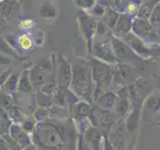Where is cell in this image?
<instances>
[{"instance_id": "22", "label": "cell", "mask_w": 160, "mask_h": 150, "mask_svg": "<svg viewBox=\"0 0 160 150\" xmlns=\"http://www.w3.org/2000/svg\"><path fill=\"white\" fill-rule=\"evenodd\" d=\"M9 63H10L9 57L2 53H0V66H2V65H7Z\"/></svg>"}, {"instance_id": "26", "label": "cell", "mask_w": 160, "mask_h": 150, "mask_svg": "<svg viewBox=\"0 0 160 150\" xmlns=\"http://www.w3.org/2000/svg\"><path fill=\"white\" fill-rule=\"evenodd\" d=\"M2 70H4V69L2 68V66H0V72H1V71H2Z\"/></svg>"}, {"instance_id": "12", "label": "cell", "mask_w": 160, "mask_h": 150, "mask_svg": "<svg viewBox=\"0 0 160 150\" xmlns=\"http://www.w3.org/2000/svg\"><path fill=\"white\" fill-rule=\"evenodd\" d=\"M20 125L26 132H33V130L36 127V120L34 117H24Z\"/></svg>"}, {"instance_id": "2", "label": "cell", "mask_w": 160, "mask_h": 150, "mask_svg": "<svg viewBox=\"0 0 160 150\" xmlns=\"http://www.w3.org/2000/svg\"><path fill=\"white\" fill-rule=\"evenodd\" d=\"M72 70L69 63L65 60L61 55L58 57L57 60V80L59 89H66L71 81L72 77Z\"/></svg>"}, {"instance_id": "5", "label": "cell", "mask_w": 160, "mask_h": 150, "mask_svg": "<svg viewBox=\"0 0 160 150\" xmlns=\"http://www.w3.org/2000/svg\"><path fill=\"white\" fill-rule=\"evenodd\" d=\"M19 74L11 73L9 75L8 79L5 81V83L2 85V91L6 93H14L18 89V83H19Z\"/></svg>"}, {"instance_id": "20", "label": "cell", "mask_w": 160, "mask_h": 150, "mask_svg": "<svg viewBox=\"0 0 160 150\" xmlns=\"http://www.w3.org/2000/svg\"><path fill=\"white\" fill-rule=\"evenodd\" d=\"M64 99L65 97L63 96V94L58 91L55 93V96H54V101H55V104H57V105H62L64 103Z\"/></svg>"}, {"instance_id": "19", "label": "cell", "mask_w": 160, "mask_h": 150, "mask_svg": "<svg viewBox=\"0 0 160 150\" xmlns=\"http://www.w3.org/2000/svg\"><path fill=\"white\" fill-rule=\"evenodd\" d=\"M10 74H11L10 73V70H6V69L2 70V71L0 72V87H1L2 85L5 83V81L8 79Z\"/></svg>"}, {"instance_id": "10", "label": "cell", "mask_w": 160, "mask_h": 150, "mask_svg": "<svg viewBox=\"0 0 160 150\" xmlns=\"http://www.w3.org/2000/svg\"><path fill=\"white\" fill-rule=\"evenodd\" d=\"M17 42L18 46L22 50H29L33 45V39L27 34H22L17 38Z\"/></svg>"}, {"instance_id": "25", "label": "cell", "mask_w": 160, "mask_h": 150, "mask_svg": "<svg viewBox=\"0 0 160 150\" xmlns=\"http://www.w3.org/2000/svg\"><path fill=\"white\" fill-rule=\"evenodd\" d=\"M134 10H135V6H134L133 4H131V5L129 6V10H128V11H129V12H133Z\"/></svg>"}, {"instance_id": "8", "label": "cell", "mask_w": 160, "mask_h": 150, "mask_svg": "<svg viewBox=\"0 0 160 150\" xmlns=\"http://www.w3.org/2000/svg\"><path fill=\"white\" fill-rule=\"evenodd\" d=\"M16 2L13 0H0V15L2 17H8L14 10Z\"/></svg>"}, {"instance_id": "9", "label": "cell", "mask_w": 160, "mask_h": 150, "mask_svg": "<svg viewBox=\"0 0 160 150\" xmlns=\"http://www.w3.org/2000/svg\"><path fill=\"white\" fill-rule=\"evenodd\" d=\"M0 53L6 55V56H12L14 58H18V54L15 51V49L10 46V44L6 40L1 38H0Z\"/></svg>"}, {"instance_id": "23", "label": "cell", "mask_w": 160, "mask_h": 150, "mask_svg": "<svg viewBox=\"0 0 160 150\" xmlns=\"http://www.w3.org/2000/svg\"><path fill=\"white\" fill-rule=\"evenodd\" d=\"M0 118H8V114L1 105H0Z\"/></svg>"}, {"instance_id": "13", "label": "cell", "mask_w": 160, "mask_h": 150, "mask_svg": "<svg viewBox=\"0 0 160 150\" xmlns=\"http://www.w3.org/2000/svg\"><path fill=\"white\" fill-rule=\"evenodd\" d=\"M9 115H10V118L14 121H17L19 123L22 122V120L24 119V114L23 112L20 110L18 107H15V106H12L11 108L9 109Z\"/></svg>"}, {"instance_id": "4", "label": "cell", "mask_w": 160, "mask_h": 150, "mask_svg": "<svg viewBox=\"0 0 160 150\" xmlns=\"http://www.w3.org/2000/svg\"><path fill=\"white\" fill-rule=\"evenodd\" d=\"M49 74L48 68L44 67L43 65H38V66L34 67L31 71L29 72L30 75V80L33 85L34 88L41 87L44 83L48 82L47 76Z\"/></svg>"}, {"instance_id": "1", "label": "cell", "mask_w": 160, "mask_h": 150, "mask_svg": "<svg viewBox=\"0 0 160 150\" xmlns=\"http://www.w3.org/2000/svg\"><path fill=\"white\" fill-rule=\"evenodd\" d=\"M35 144L45 150H56L62 145L63 138L59 129L52 123L42 121L33 130Z\"/></svg>"}, {"instance_id": "16", "label": "cell", "mask_w": 160, "mask_h": 150, "mask_svg": "<svg viewBox=\"0 0 160 150\" xmlns=\"http://www.w3.org/2000/svg\"><path fill=\"white\" fill-rule=\"evenodd\" d=\"M32 39H33V43L38 45V46H41V45L44 43V39H45L44 31H42V30H37V31H35L32 35Z\"/></svg>"}, {"instance_id": "21", "label": "cell", "mask_w": 160, "mask_h": 150, "mask_svg": "<svg viewBox=\"0 0 160 150\" xmlns=\"http://www.w3.org/2000/svg\"><path fill=\"white\" fill-rule=\"evenodd\" d=\"M0 150H13L10 144L1 136H0Z\"/></svg>"}, {"instance_id": "15", "label": "cell", "mask_w": 160, "mask_h": 150, "mask_svg": "<svg viewBox=\"0 0 160 150\" xmlns=\"http://www.w3.org/2000/svg\"><path fill=\"white\" fill-rule=\"evenodd\" d=\"M0 105L6 110V109H10L12 107L11 105V99L8 96V93L6 92H0Z\"/></svg>"}, {"instance_id": "3", "label": "cell", "mask_w": 160, "mask_h": 150, "mask_svg": "<svg viewBox=\"0 0 160 150\" xmlns=\"http://www.w3.org/2000/svg\"><path fill=\"white\" fill-rule=\"evenodd\" d=\"M9 135L14 141V143L20 148V150H22L23 148L27 147L28 145L31 144V138L29 137L28 132L25 131L21 125L18 123L11 124L9 130Z\"/></svg>"}, {"instance_id": "17", "label": "cell", "mask_w": 160, "mask_h": 150, "mask_svg": "<svg viewBox=\"0 0 160 150\" xmlns=\"http://www.w3.org/2000/svg\"><path fill=\"white\" fill-rule=\"evenodd\" d=\"M54 91H55L54 85L52 83H49V82L44 83L42 86L40 87V92L46 94V95H51Z\"/></svg>"}, {"instance_id": "14", "label": "cell", "mask_w": 160, "mask_h": 150, "mask_svg": "<svg viewBox=\"0 0 160 150\" xmlns=\"http://www.w3.org/2000/svg\"><path fill=\"white\" fill-rule=\"evenodd\" d=\"M47 117H48V108H45V107H39L34 114L35 120L40 122L45 121Z\"/></svg>"}, {"instance_id": "11", "label": "cell", "mask_w": 160, "mask_h": 150, "mask_svg": "<svg viewBox=\"0 0 160 150\" xmlns=\"http://www.w3.org/2000/svg\"><path fill=\"white\" fill-rule=\"evenodd\" d=\"M11 126V121L8 118H0V136L7 138L9 136V130Z\"/></svg>"}, {"instance_id": "24", "label": "cell", "mask_w": 160, "mask_h": 150, "mask_svg": "<svg viewBox=\"0 0 160 150\" xmlns=\"http://www.w3.org/2000/svg\"><path fill=\"white\" fill-rule=\"evenodd\" d=\"M22 150H38V149L36 148V146H35V145H32V144H30V145H28L27 147L23 148Z\"/></svg>"}, {"instance_id": "6", "label": "cell", "mask_w": 160, "mask_h": 150, "mask_svg": "<svg viewBox=\"0 0 160 150\" xmlns=\"http://www.w3.org/2000/svg\"><path fill=\"white\" fill-rule=\"evenodd\" d=\"M18 90L24 93H30L33 90V85L30 80L29 71H23V73L20 75L19 83H18Z\"/></svg>"}, {"instance_id": "18", "label": "cell", "mask_w": 160, "mask_h": 150, "mask_svg": "<svg viewBox=\"0 0 160 150\" xmlns=\"http://www.w3.org/2000/svg\"><path fill=\"white\" fill-rule=\"evenodd\" d=\"M19 26L22 30H29V29H31L34 26V22L32 21L31 19H24V20H22L21 22H20Z\"/></svg>"}, {"instance_id": "7", "label": "cell", "mask_w": 160, "mask_h": 150, "mask_svg": "<svg viewBox=\"0 0 160 150\" xmlns=\"http://www.w3.org/2000/svg\"><path fill=\"white\" fill-rule=\"evenodd\" d=\"M39 13L44 19H47V20L54 19L57 15L56 8H55L53 5L49 2H45L41 5V7H40V10H39Z\"/></svg>"}]
</instances>
